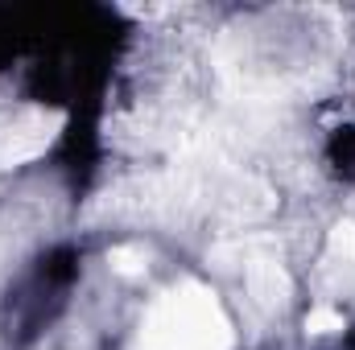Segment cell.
Returning <instances> with one entry per match:
<instances>
[{
    "instance_id": "obj_3",
    "label": "cell",
    "mask_w": 355,
    "mask_h": 350,
    "mask_svg": "<svg viewBox=\"0 0 355 350\" xmlns=\"http://www.w3.org/2000/svg\"><path fill=\"white\" fill-rule=\"evenodd\" d=\"M248 293L261 309H285L293 297V280L277 260H257L248 268Z\"/></svg>"
},
{
    "instance_id": "obj_2",
    "label": "cell",
    "mask_w": 355,
    "mask_h": 350,
    "mask_svg": "<svg viewBox=\"0 0 355 350\" xmlns=\"http://www.w3.org/2000/svg\"><path fill=\"white\" fill-rule=\"evenodd\" d=\"M67 116L58 107H29L0 140V165L12 169V165H25V161H37L62 132Z\"/></svg>"
},
{
    "instance_id": "obj_4",
    "label": "cell",
    "mask_w": 355,
    "mask_h": 350,
    "mask_svg": "<svg viewBox=\"0 0 355 350\" xmlns=\"http://www.w3.org/2000/svg\"><path fill=\"white\" fill-rule=\"evenodd\" d=\"M107 264H112V272L116 276H145V268H149V252L145 248H137V243H120V248H112L107 252Z\"/></svg>"
},
{
    "instance_id": "obj_6",
    "label": "cell",
    "mask_w": 355,
    "mask_h": 350,
    "mask_svg": "<svg viewBox=\"0 0 355 350\" xmlns=\"http://www.w3.org/2000/svg\"><path fill=\"white\" fill-rule=\"evenodd\" d=\"M343 330V313L339 309H310V317H306V334H318V338H327V334H339Z\"/></svg>"
},
{
    "instance_id": "obj_5",
    "label": "cell",
    "mask_w": 355,
    "mask_h": 350,
    "mask_svg": "<svg viewBox=\"0 0 355 350\" xmlns=\"http://www.w3.org/2000/svg\"><path fill=\"white\" fill-rule=\"evenodd\" d=\"M327 248H331V256L335 260H343L347 268H355V223H335L331 227V235H327Z\"/></svg>"
},
{
    "instance_id": "obj_1",
    "label": "cell",
    "mask_w": 355,
    "mask_h": 350,
    "mask_svg": "<svg viewBox=\"0 0 355 350\" xmlns=\"http://www.w3.org/2000/svg\"><path fill=\"white\" fill-rule=\"evenodd\" d=\"M232 342L236 334L219 297L198 280L162 293L141 322V350H232Z\"/></svg>"
}]
</instances>
